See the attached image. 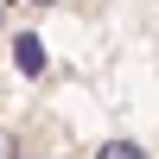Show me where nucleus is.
Wrapping results in <instances>:
<instances>
[{
    "mask_svg": "<svg viewBox=\"0 0 159 159\" xmlns=\"http://www.w3.org/2000/svg\"><path fill=\"white\" fill-rule=\"evenodd\" d=\"M96 159H147V147H140V140H102Z\"/></svg>",
    "mask_w": 159,
    "mask_h": 159,
    "instance_id": "2",
    "label": "nucleus"
},
{
    "mask_svg": "<svg viewBox=\"0 0 159 159\" xmlns=\"http://www.w3.org/2000/svg\"><path fill=\"white\" fill-rule=\"evenodd\" d=\"M0 159H13V134H0Z\"/></svg>",
    "mask_w": 159,
    "mask_h": 159,
    "instance_id": "3",
    "label": "nucleus"
},
{
    "mask_svg": "<svg viewBox=\"0 0 159 159\" xmlns=\"http://www.w3.org/2000/svg\"><path fill=\"white\" fill-rule=\"evenodd\" d=\"M13 64H19V76H45V45H38V32H19L13 38Z\"/></svg>",
    "mask_w": 159,
    "mask_h": 159,
    "instance_id": "1",
    "label": "nucleus"
},
{
    "mask_svg": "<svg viewBox=\"0 0 159 159\" xmlns=\"http://www.w3.org/2000/svg\"><path fill=\"white\" fill-rule=\"evenodd\" d=\"M13 7H57V0H13Z\"/></svg>",
    "mask_w": 159,
    "mask_h": 159,
    "instance_id": "4",
    "label": "nucleus"
}]
</instances>
